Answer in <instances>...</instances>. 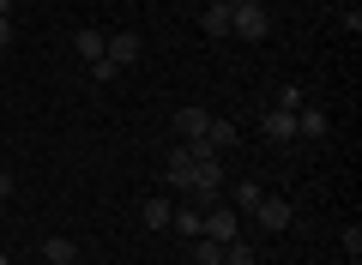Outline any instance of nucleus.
I'll use <instances>...</instances> for the list:
<instances>
[{"label": "nucleus", "mask_w": 362, "mask_h": 265, "mask_svg": "<svg viewBox=\"0 0 362 265\" xmlns=\"http://www.w3.org/2000/svg\"><path fill=\"white\" fill-rule=\"evenodd\" d=\"M181 133V139H206V126H211V114L206 109H175V121H169Z\"/></svg>", "instance_id": "9"}, {"label": "nucleus", "mask_w": 362, "mask_h": 265, "mask_svg": "<svg viewBox=\"0 0 362 265\" xmlns=\"http://www.w3.org/2000/svg\"><path fill=\"white\" fill-rule=\"evenodd\" d=\"M139 49H145V42L133 37V30H109V37H103V61L115 66V73H121V66H133V61H139Z\"/></svg>", "instance_id": "4"}, {"label": "nucleus", "mask_w": 362, "mask_h": 265, "mask_svg": "<svg viewBox=\"0 0 362 265\" xmlns=\"http://www.w3.org/2000/svg\"><path fill=\"white\" fill-rule=\"evenodd\" d=\"M169 229H175L181 241H199V205H175V217H169Z\"/></svg>", "instance_id": "11"}, {"label": "nucleus", "mask_w": 362, "mask_h": 265, "mask_svg": "<svg viewBox=\"0 0 362 265\" xmlns=\"http://www.w3.org/2000/svg\"><path fill=\"white\" fill-rule=\"evenodd\" d=\"M259 133H266L272 145H290V139H296V114H284V109H266V114H259Z\"/></svg>", "instance_id": "6"}, {"label": "nucleus", "mask_w": 362, "mask_h": 265, "mask_svg": "<svg viewBox=\"0 0 362 265\" xmlns=\"http://www.w3.org/2000/svg\"><path fill=\"white\" fill-rule=\"evenodd\" d=\"M223 265H254V247H247V241H242V235H235V241H230V247H223Z\"/></svg>", "instance_id": "18"}, {"label": "nucleus", "mask_w": 362, "mask_h": 265, "mask_svg": "<svg viewBox=\"0 0 362 265\" xmlns=\"http://www.w3.org/2000/svg\"><path fill=\"white\" fill-rule=\"evenodd\" d=\"M272 30V13L259 6V0H242V6H230V37H247V42H259Z\"/></svg>", "instance_id": "3"}, {"label": "nucleus", "mask_w": 362, "mask_h": 265, "mask_svg": "<svg viewBox=\"0 0 362 265\" xmlns=\"http://www.w3.org/2000/svg\"><path fill=\"white\" fill-rule=\"evenodd\" d=\"M199 25H206V37H230V6L206 0V13H199Z\"/></svg>", "instance_id": "12"}, {"label": "nucleus", "mask_w": 362, "mask_h": 265, "mask_svg": "<svg viewBox=\"0 0 362 265\" xmlns=\"http://www.w3.org/2000/svg\"><path fill=\"white\" fill-rule=\"evenodd\" d=\"M145 229H169V217H175V205H169V199H145Z\"/></svg>", "instance_id": "14"}, {"label": "nucleus", "mask_w": 362, "mask_h": 265, "mask_svg": "<svg viewBox=\"0 0 362 265\" xmlns=\"http://www.w3.org/2000/svg\"><path fill=\"white\" fill-rule=\"evenodd\" d=\"M206 157H211V145H206V139H181L175 151H169V163H163L169 187H181V193H187V187H194V169L206 163Z\"/></svg>", "instance_id": "1"}, {"label": "nucleus", "mask_w": 362, "mask_h": 265, "mask_svg": "<svg viewBox=\"0 0 362 265\" xmlns=\"http://www.w3.org/2000/svg\"><path fill=\"white\" fill-rule=\"evenodd\" d=\"M259 199H266V193H259L254 181H242V187H235V205H230V211H247V217H254V205H259Z\"/></svg>", "instance_id": "15"}, {"label": "nucleus", "mask_w": 362, "mask_h": 265, "mask_svg": "<svg viewBox=\"0 0 362 265\" xmlns=\"http://www.w3.org/2000/svg\"><path fill=\"white\" fill-rule=\"evenodd\" d=\"M90 85H115V66H109V61H90Z\"/></svg>", "instance_id": "20"}, {"label": "nucleus", "mask_w": 362, "mask_h": 265, "mask_svg": "<svg viewBox=\"0 0 362 265\" xmlns=\"http://www.w3.org/2000/svg\"><path fill=\"white\" fill-rule=\"evenodd\" d=\"M296 139H326V109L320 102H302L296 109Z\"/></svg>", "instance_id": "7"}, {"label": "nucleus", "mask_w": 362, "mask_h": 265, "mask_svg": "<svg viewBox=\"0 0 362 265\" xmlns=\"http://www.w3.org/2000/svg\"><path fill=\"white\" fill-rule=\"evenodd\" d=\"M73 54H78V61H103V30H73Z\"/></svg>", "instance_id": "10"}, {"label": "nucleus", "mask_w": 362, "mask_h": 265, "mask_svg": "<svg viewBox=\"0 0 362 265\" xmlns=\"http://www.w3.org/2000/svg\"><path fill=\"white\" fill-rule=\"evenodd\" d=\"M0 199H13V175L6 169H0Z\"/></svg>", "instance_id": "21"}, {"label": "nucleus", "mask_w": 362, "mask_h": 265, "mask_svg": "<svg viewBox=\"0 0 362 265\" xmlns=\"http://www.w3.org/2000/svg\"><path fill=\"white\" fill-rule=\"evenodd\" d=\"M235 139H242V133H235V126H230V121H218V114H211V126H206V145H211V151H218V157H223V151H230V145H235Z\"/></svg>", "instance_id": "13"}, {"label": "nucleus", "mask_w": 362, "mask_h": 265, "mask_svg": "<svg viewBox=\"0 0 362 265\" xmlns=\"http://www.w3.org/2000/svg\"><path fill=\"white\" fill-rule=\"evenodd\" d=\"M218 6H242V0H218Z\"/></svg>", "instance_id": "24"}, {"label": "nucleus", "mask_w": 362, "mask_h": 265, "mask_svg": "<svg viewBox=\"0 0 362 265\" xmlns=\"http://www.w3.org/2000/svg\"><path fill=\"white\" fill-rule=\"evenodd\" d=\"M290 217H296V211H290V199H272V193L254 205V223L259 229H290Z\"/></svg>", "instance_id": "5"}, {"label": "nucleus", "mask_w": 362, "mask_h": 265, "mask_svg": "<svg viewBox=\"0 0 362 265\" xmlns=\"http://www.w3.org/2000/svg\"><path fill=\"white\" fill-rule=\"evenodd\" d=\"M338 241H344V253H350V265H356V259H362V229L350 223V229H344V235H338Z\"/></svg>", "instance_id": "19"}, {"label": "nucleus", "mask_w": 362, "mask_h": 265, "mask_svg": "<svg viewBox=\"0 0 362 265\" xmlns=\"http://www.w3.org/2000/svg\"><path fill=\"white\" fill-rule=\"evenodd\" d=\"M199 235L218 241V247H230V241L242 235V211H230V205H206V211H199Z\"/></svg>", "instance_id": "2"}, {"label": "nucleus", "mask_w": 362, "mask_h": 265, "mask_svg": "<svg viewBox=\"0 0 362 265\" xmlns=\"http://www.w3.org/2000/svg\"><path fill=\"white\" fill-rule=\"evenodd\" d=\"M272 109L296 114V109H302V85H278V97H272Z\"/></svg>", "instance_id": "16"}, {"label": "nucleus", "mask_w": 362, "mask_h": 265, "mask_svg": "<svg viewBox=\"0 0 362 265\" xmlns=\"http://www.w3.org/2000/svg\"><path fill=\"white\" fill-rule=\"evenodd\" d=\"M13 6H18V0H0V18H13Z\"/></svg>", "instance_id": "23"}, {"label": "nucleus", "mask_w": 362, "mask_h": 265, "mask_svg": "<svg viewBox=\"0 0 362 265\" xmlns=\"http://www.w3.org/2000/svg\"><path fill=\"white\" fill-rule=\"evenodd\" d=\"M194 265H223V247H218V241H206V235H199V241H194Z\"/></svg>", "instance_id": "17"}, {"label": "nucleus", "mask_w": 362, "mask_h": 265, "mask_svg": "<svg viewBox=\"0 0 362 265\" xmlns=\"http://www.w3.org/2000/svg\"><path fill=\"white\" fill-rule=\"evenodd\" d=\"M6 42H13V18H0V49H6Z\"/></svg>", "instance_id": "22"}, {"label": "nucleus", "mask_w": 362, "mask_h": 265, "mask_svg": "<svg viewBox=\"0 0 362 265\" xmlns=\"http://www.w3.org/2000/svg\"><path fill=\"white\" fill-rule=\"evenodd\" d=\"M42 259H49V265H85V253H78V241L49 235V241H42Z\"/></svg>", "instance_id": "8"}]
</instances>
